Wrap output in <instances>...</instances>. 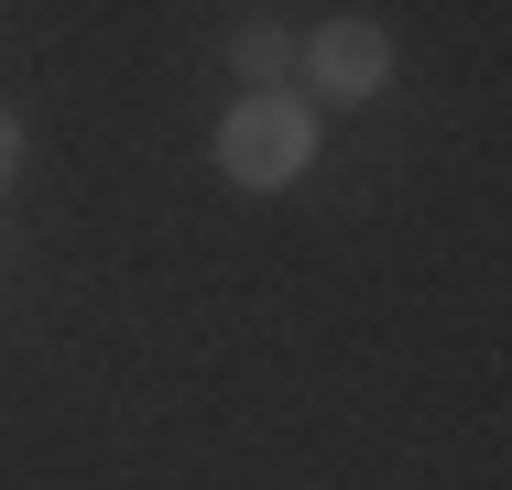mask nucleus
<instances>
[{
    "instance_id": "obj_1",
    "label": "nucleus",
    "mask_w": 512,
    "mask_h": 490,
    "mask_svg": "<svg viewBox=\"0 0 512 490\" xmlns=\"http://www.w3.org/2000/svg\"><path fill=\"white\" fill-rule=\"evenodd\" d=\"M306 164H316V109H306V98L251 88L229 120H218V175H229V186L273 196V186H295Z\"/></svg>"
},
{
    "instance_id": "obj_2",
    "label": "nucleus",
    "mask_w": 512,
    "mask_h": 490,
    "mask_svg": "<svg viewBox=\"0 0 512 490\" xmlns=\"http://www.w3.org/2000/svg\"><path fill=\"white\" fill-rule=\"evenodd\" d=\"M295 55H306L316 98H349V109H360V98L393 88V33H382L371 11H338V22H327L316 44H295Z\"/></svg>"
},
{
    "instance_id": "obj_3",
    "label": "nucleus",
    "mask_w": 512,
    "mask_h": 490,
    "mask_svg": "<svg viewBox=\"0 0 512 490\" xmlns=\"http://www.w3.org/2000/svg\"><path fill=\"white\" fill-rule=\"evenodd\" d=\"M229 66H240V77H251V88H284V66H295V33H284V22H262V11H251V22H240V33H229Z\"/></svg>"
},
{
    "instance_id": "obj_4",
    "label": "nucleus",
    "mask_w": 512,
    "mask_h": 490,
    "mask_svg": "<svg viewBox=\"0 0 512 490\" xmlns=\"http://www.w3.org/2000/svg\"><path fill=\"white\" fill-rule=\"evenodd\" d=\"M11 164H22V120L0 109V186H11Z\"/></svg>"
}]
</instances>
